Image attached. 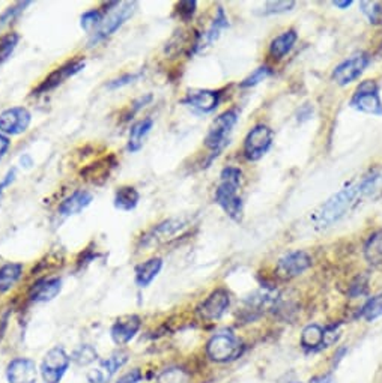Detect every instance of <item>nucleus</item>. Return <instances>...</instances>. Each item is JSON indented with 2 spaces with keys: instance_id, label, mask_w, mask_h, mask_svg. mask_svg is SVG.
<instances>
[{
  "instance_id": "nucleus-23",
  "label": "nucleus",
  "mask_w": 382,
  "mask_h": 383,
  "mask_svg": "<svg viewBox=\"0 0 382 383\" xmlns=\"http://www.w3.org/2000/svg\"><path fill=\"white\" fill-rule=\"evenodd\" d=\"M115 166L116 163L112 156L104 158L101 159V161L89 166L88 168H84L82 171V176L92 183H103L106 179H108L110 170H112Z\"/></svg>"
},
{
  "instance_id": "nucleus-43",
  "label": "nucleus",
  "mask_w": 382,
  "mask_h": 383,
  "mask_svg": "<svg viewBox=\"0 0 382 383\" xmlns=\"http://www.w3.org/2000/svg\"><path fill=\"white\" fill-rule=\"evenodd\" d=\"M140 379H142V375H140L139 370H133V372L127 373L125 376H122L118 380V383H137Z\"/></svg>"
},
{
  "instance_id": "nucleus-1",
  "label": "nucleus",
  "mask_w": 382,
  "mask_h": 383,
  "mask_svg": "<svg viewBox=\"0 0 382 383\" xmlns=\"http://www.w3.org/2000/svg\"><path fill=\"white\" fill-rule=\"evenodd\" d=\"M382 195V171H372L371 175L364 176L361 181L348 185L347 188L340 190L318 209L315 215V224L318 229H328L335 222L342 219L360 202L369 199H378Z\"/></svg>"
},
{
  "instance_id": "nucleus-14",
  "label": "nucleus",
  "mask_w": 382,
  "mask_h": 383,
  "mask_svg": "<svg viewBox=\"0 0 382 383\" xmlns=\"http://www.w3.org/2000/svg\"><path fill=\"white\" fill-rule=\"evenodd\" d=\"M230 305V296L225 289H217L201 305L199 313L205 320H217L226 313Z\"/></svg>"
},
{
  "instance_id": "nucleus-10",
  "label": "nucleus",
  "mask_w": 382,
  "mask_h": 383,
  "mask_svg": "<svg viewBox=\"0 0 382 383\" xmlns=\"http://www.w3.org/2000/svg\"><path fill=\"white\" fill-rule=\"evenodd\" d=\"M32 116L26 108L12 107L0 115V132L5 135H18L30 125Z\"/></svg>"
},
{
  "instance_id": "nucleus-42",
  "label": "nucleus",
  "mask_w": 382,
  "mask_h": 383,
  "mask_svg": "<svg viewBox=\"0 0 382 383\" xmlns=\"http://www.w3.org/2000/svg\"><path fill=\"white\" fill-rule=\"evenodd\" d=\"M140 77V74H127V76L124 77H119L113 81H110L108 84V89H118V88H122V86H127L130 83H133L134 80H137Z\"/></svg>"
},
{
  "instance_id": "nucleus-26",
  "label": "nucleus",
  "mask_w": 382,
  "mask_h": 383,
  "mask_svg": "<svg viewBox=\"0 0 382 383\" xmlns=\"http://www.w3.org/2000/svg\"><path fill=\"white\" fill-rule=\"evenodd\" d=\"M152 125H154V120L151 118H146L143 120H139L137 123H134V125L131 127L130 140H128V149L131 152H137L143 146V140L152 130Z\"/></svg>"
},
{
  "instance_id": "nucleus-15",
  "label": "nucleus",
  "mask_w": 382,
  "mask_h": 383,
  "mask_svg": "<svg viewBox=\"0 0 382 383\" xmlns=\"http://www.w3.org/2000/svg\"><path fill=\"white\" fill-rule=\"evenodd\" d=\"M227 28H229V20H227V17L225 14V9L221 6H218L217 8V16L213 20L211 26H209L208 30L202 36H199V40L194 42V50L196 52H202V50H205L206 47H211L220 38L221 32H223Z\"/></svg>"
},
{
  "instance_id": "nucleus-22",
  "label": "nucleus",
  "mask_w": 382,
  "mask_h": 383,
  "mask_svg": "<svg viewBox=\"0 0 382 383\" xmlns=\"http://www.w3.org/2000/svg\"><path fill=\"white\" fill-rule=\"evenodd\" d=\"M163 268L162 258H151L146 261L135 268V282L139 287H146L155 280V277L159 274V270Z\"/></svg>"
},
{
  "instance_id": "nucleus-38",
  "label": "nucleus",
  "mask_w": 382,
  "mask_h": 383,
  "mask_svg": "<svg viewBox=\"0 0 382 383\" xmlns=\"http://www.w3.org/2000/svg\"><path fill=\"white\" fill-rule=\"evenodd\" d=\"M30 2H20L17 4L16 6H12V8H8L2 16H0V29L5 28L6 24H9L12 20H14L21 11H24V8H26Z\"/></svg>"
},
{
  "instance_id": "nucleus-13",
  "label": "nucleus",
  "mask_w": 382,
  "mask_h": 383,
  "mask_svg": "<svg viewBox=\"0 0 382 383\" xmlns=\"http://www.w3.org/2000/svg\"><path fill=\"white\" fill-rule=\"evenodd\" d=\"M86 65L84 59H74L71 62H68V64L62 65L60 68L55 69L50 76H48L38 88H36V95L40 93H45V92H50L53 89H56L59 84H62L65 80H68L69 77L76 76L77 72H80Z\"/></svg>"
},
{
  "instance_id": "nucleus-17",
  "label": "nucleus",
  "mask_w": 382,
  "mask_h": 383,
  "mask_svg": "<svg viewBox=\"0 0 382 383\" xmlns=\"http://www.w3.org/2000/svg\"><path fill=\"white\" fill-rule=\"evenodd\" d=\"M182 103L203 113H211L220 103V93L215 91H191Z\"/></svg>"
},
{
  "instance_id": "nucleus-20",
  "label": "nucleus",
  "mask_w": 382,
  "mask_h": 383,
  "mask_svg": "<svg viewBox=\"0 0 382 383\" xmlns=\"http://www.w3.org/2000/svg\"><path fill=\"white\" fill-rule=\"evenodd\" d=\"M60 289H62V281L59 278H45L41 280L30 289V299L35 302H47L52 301L59 295Z\"/></svg>"
},
{
  "instance_id": "nucleus-32",
  "label": "nucleus",
  "mask_w": 382,
  "mask_h": 383,
  "mask_svg": "<svg viewBox=\"0 0 382 383\" xmlns=\"http://www.w3.org/2000/svg\"><path fill=\"white\" fill-rule=\"evenodd\" d=\"M361 12L375 26H382V2H361Z\"/></svg>"
},
{
  "instance_id": "nucleus-6",
  "label": "nucleus",
  "mask_w": 382,
  "mask_h": 383,
  "mask_svg": "<svg viewBox=\"0 0 382 383\" xmlns=\"http://www.w3.org/2000/svg\"><path fill=\"white\" fill-rule=\"evenodd\" d=\"M273 130L266 125L254 127L244 140V155L249 161H259L273 144Z\"/></svg>"
},
{
  "instance_id": "nucleus-8",
  "label": "nucleus",
  "mask_w": 382,
  "mask_h": 383,
  "mask_svg": "<svg viewBox=\"0 0 382 383\" xmlns=\"http://www.w3.org/2000/svg\"><path fill=\"white\" fill-rule=\"evenodd\" d=\"M312 266V257L305 251H292L281 257L276 266V275L281 280H291L301 275Z\"/></svg>"
},
{
  "instance_id": "nucleus-5",
  "label": "nucleus",
  "mask_w": 382,
  "mask_h": 383,
  "mask_svg": "<svg viewBox=\"0 0 382 383\" xmlns=\"http://www.w3.org/2000/svg\"><path fill=\"white\" fill-rule=\"evenodd\" d=\"M351 107L366 115L382 116V103L378 95V84L373 80L363 81L352 96Z\"/></svg>"
},
{
  "instance_id": "nucleus-34",
  "label": "nucleus",
  "mask_w": 382,
  "mask_h": 383,
  "mask_svg": "<svg viewBox=\"0 0 382 383\" xmlns=\"http://www.w3.org/2000/svg\"><path fill=\"white\" fill-rule=\"evenodd\" d=\"M103 14L100 11H88L86 14H83L82 17V28L86 30V32H92L95 29H100L101 23H103Z\"/></svg>"
},
{
  "instance_id": "nucleus-25",
  "label": "nucleus",
  "mask_w": 382,
  "mask_h": 383,
  "mask_svg": "<svg viewBox=\"0 0 382 383\" xmlns=\"http://www.w3.org/2000/svg\"><path fill=\"white\" fill-rule=\"evenodd\" d=\"M298 35L295 30H286L283 32L281 35H279L276 40H273L269 45V55L273 56L274 59H281L285 57L291 50L292 47L297 42Z\"/></svg>"
},
{
  "instance_id": "nucleus-36",
  "label": "nucleus",
  "mask_w": 382,
  "mask_h": 383,
  "mask_svg": "<svg viewBox=\"0 0 382 383\" xmlns=\"http://www.w3.org/2000/svg\"><path fill=\"white\" fill-rule=\"evenodd\" d=\"M269 76H271V69L268 67H261V68L254 69L247 79H244L240 86H241V88H253V86L264 81Z\"/></svg>"
},
{
  "instance_id": "nucleus-46",
  "label": "nucleus",
  "mask_w": 382,
  "mask_h": 383,
  "mask_svg": "<svg viewBox=\"0 0 382 383\" xmlns=\"http://www.w3.org/2000/svg\"><path fill=\"white\" fill-rule=\"evenodd\" d=\"M332 5L340 8V9H347V8H349L352 5V0H335Z\"/></svg>"
},
{
  "instance_id": "nucleus-40",
  "label": "nucleus",
  "mask_w": 382,
  "mask_h": 383,
  "mask_svg": "<svg viewBox=\"0 0 382 383\" xmlns=\"http://www.w3.org/2000/svg\"><path fill=\"white\" fill-rule=\"evenodd\" d=\"M197 4L194 0H182L178 4V14L184 21H190L194 17Z\"/></svg>"
},
{
  "instance_id": "nucleus-27",
  "label": "nucleus",
  "mask_w": 382,
  "mask_h": 383,
  "mask_svg": "<svg viewBox=\"0 0 382 383\" xmlns=\"http://www.w3.org/2000/svg\"><path fill=\"white\" fill-rule=\"evenodd\" d=\"M140 200V195L137 190L133 187H120L118 188L115 194V207L119 211H133V209L137 206Z\"/></svg>"
},
{
  "instance_id": "nucleus-45",
  "label": "nucleus",
  "mask_w": 382,
  "mask_h": 383,
  "mask_svg": "<svg viewBox=\"0 0 382 383\" xmlns=\"http://www.w3.org/2000/svg\"><path fill=\"white\" fill-rule=\"evenodd\" d=\"M9 144H11L9 139L6 137V135H5V134H2V132H0V159H2V158L5 156L6 151L9 149Z\"/></svg>"
},
{
  "instance_id": "nucleus-19",
  "label": "nucleus",
  "mask_w": 382,
  "mask_h": 383,
  "mask_svg": "<svg viewBox=\"0 0 382 383\" xmlns=\"http://www.w3.org/2000/svg\"><path fill=\"white\" fill-rule=\"evenodd\" d=\"M140 328V319L137 316H125L119 319L112 328V338L116 344L128 343Z\"/></svg>"
},
{
  "instance_id": "nucleus-41",
  "label": "nucleus",
  "mask_w": 382,
  "mask_h": 383,
  "mask_svg": "<svg viewBox=\"0 0 382 383\" xmlns=\"http://www.w3.org/2000/svg\"><path fill=\"white\" fill-rule=\"evenodd\" d=\"M74 360L79 364H89L94 360H96V352L91 348V345H82V348L74 353Z\"/></svg>"
},
{
  "instance_id": "nucleus-39",
  "label": "nucleus",
  "mask_w": 382,
  "mask_h": 383,
  "mask_svg": "<svg viewBox=\"0 0 382 383\" xmlns=\"http://www.w3.org/2000/svg\"><path fill=\"white\" fill-rule=\"evenodd\" d=\"M367 286H369V278L366 275H359L349 286V295L352 296V298L363 296L367 292Z\"/></svg>"
},
{
  "instance_id": "nucleus-28",
  "label": "nucleus",
  "mask_w": 382,
  "mask_h": 383,
  "mask_svg": "<svg viewBox=\"0 0 382 383\" xmlns=\"http://www.w3.org/2000/svg\"><path fill=\"white\" fill-rule=\"evenodd\" d=\"M364 257L371 265L382 263V230L373 233L364 245Z\"/></svg>"
},
{
  "instance_id": "nucleus-44",
  "label": "nucleus",
  "mask_w": 382,
  "mask_h": 383,
  "mask_svg": "<svg viewBox=\"0 0 382 383\" xmlns=\"http://www.w3.org/2000/svg\"><path fill=\"white\" fill-rule=\"evenodd\" d=\"M14 178H16V170H14V168H12V170H9V171L6 173V176H5V179H4L2 182H0V199H2V194H4L5 188L8 187V185H9V183H12V181H14Z\"/></svg>"
},
{
  "instance_id": "nucleus-7",
  "label": "nucleus",
  "mask_w": 382,
  "mask_h": 383,
  "mask_svg": "<svg viewBox=\"0 0 382 383\" xmlns=\"http://www.w3.org/2000/svg\"><path fill=\"white\" fill-rule=\"evenodd\" d=\"M190 226L189 219L186 218H172L167 221H163L162 224L154 227L150 233L143 238L145 246H157V245H164L175 239L179 234L187 230Z\"/></svg>"
},
{
  "instance_id": "nucleus-9",
  "label": "nucleus",
  "mask_w": 382,
  "mask_h": 383,
  "mask_svg": "<svg viewBox=\"0 0 382 383\" xmlns=\"http://www.w3.org/2000/svg\"><path fill=\"white\" fill-rule=\"evenodd\" d=\"M367 65H369L367 55L364 53L355 55L336 67V69L332 71V80H335L339 86H348L361 76Z\"/></svg>"
},
{
  "instance_id": "nucleus-18",
  "label": "nucleus",
  "mask_w": 382,
  "mask_h": 383,
  "mask_svg": "<svg viewBox=\"0 0 382 383\" xmlns=\"http://www.w3.org/2000/svg\"><path fill=\"white\" fill-rule=\"evenodd\" d=\"M9 383H35L36 367L29 360H16L8 367Z\"/></svg>"
},
{
  "instance_id": "nucleus-30",
  "label": "nucleus",
  "mask_w": 382,
  "mask_h": 383,
  "mask_svg": "<svg viewBox=\"0 0 382 383\" xmlns=\"http://www.w3.org/2000/svg\"><path fill=\"white\" fill-rule=\"evenodd\" d=\"M23 266L20 263H8L0 268V292L9 290L20 280Z\"/></svg>"
},
{
  "instance_id": "nucleus-33",
  "label": "nucleus",
  "mask_w": 382,
  "mask_h": 383,
  "mask_svg": "<svg viewBox=\"0 0 382 383\" xmlns=\"http://www.w3.org/2000/svg\"><path fill=\"white\" fill-rule=\"evenodd\" d=\"M20 41V36L17 33H8L0 40V65L12 55V52L16 50V47Z\"/></svg>"
},
{
  "instance_id": "nucleus-16",
  "label": "nucleus",
  "mask_w": 382,
  "mask_h": 383,
  "mask_svg": "<svg viewBox=\"0 0 382 383\" xmlns=\"http://www.w3.org/2000/svg\"><path fill=\"white\" fill-rule=\"evenodd\" d=\"M127 355L125 353H116L110 356L107 361H103L100 367H96L92 372H89L88 379L91 383H107L108 379L112 377L118 370L125 364Z\"/></svg>"
},
{
  "instance_id": "nucleus-4",
  "label": "nucleus",
  "mask_w": 382,
  "mask_h": 383,
  "mask_svg": "<svg viewBox=\"0 0 382 383\" xmlns=\"http://www.w3.org/2000/svg\"><path fill=\"white\" fill-rule=\"evenodd\" d=\"M208 356L215 362L235 361L242 355L244 345L230 333H218L208 343Z\"/></svg>"
},
{
  "instance_id": "nucleus-37",
  "label": "nucleus",
  "mask_w": 382,
  "mask_h": 383,
  "mask_svg": "<svg viewBox=\"0 0 382 383\" xmlns=\"http://www.w3.org/2000/svg\"><path fill=\"white\" fill-rule=\"evenodd\" d=\"M295 6V2H268L265 8L262 9V16H274V14H283V12H288Z\"/></svg>"
},
{
  "instance_id": "nucleus-35",
  "label": "nucleus",
  "mask_w": 382,
  "mask_h": 383,
  "mask_svg": "<svg viewBox=\"0 0 382 383\" xmlns=\"http://www.w3.org/2000/svg\"><path fill=\"white\" fill-rule=\"evenodd\" d=\"M158 383H189V375L181 368H170L158 377Z\"/></svg>"
},
{
  "instance_id": "nucleus-31",
  "label": "nucleus",
  "mask_w": 382,
  "mask_h": 383,
  "mask_svg": "<svg viewBox=\"0 0 382 383\" xmlns=\"http://www.w3.org/2000/svg\"><path fill=\"white\" fill-rule=\"evenodd\" d=\"M381 316H382V295H378L364 304V307L361 308V317L369 320V322H373V320H376Z\"/></svg>"
},
{
  "instance_id": "nucleus-2",
  "label": "nucleus",
  "mask_w": 382,
  "mask_h": 383,
  "mask_svg": "<svg viewBox=\"0 0 382 383\" xmlns=\"http://www.w3.org/2000/svg\"><path fill=\"white\" fill-rule=\"evenodd\" d=\"M242 181V171L237 167H226L220 175V183L215 191V203L223 209L233 221L241 222L244 217L242 200L238 194Z\"/></svg>"
},
{
  "instance_id": "nucleus-24",
  "label": "nucleus",
  "mask_w": 382,
  "mask_h": 383,
  "mask_svg": "<svg viewBox=\"0 0 382 383\" xmlns=\"http://www.w3.org/2000/svg\"><path fill=\"white\" fill-rule=\"evenodd\" d=\"M277 299V292L271 290V289H262L256 292L253 296L247 299V307H245V310L249 313H256L261 314L266 308H269L273 305Z\"/></svg>"
},
{
  "instance_id": "nucleus-21",
  "label": "nucleus",
  "mask_w": 382,
  "mask_h": 383,
  "mask_svg": "<svg viewBox=\"0 0 382 383\" xmlns=\"http://www.w3.org/2000/svg\"><path fill=\"white\" fill-rule=\"evenodd\" d=\"M92 194L88 191L79 190L76 193H72L68 199H65L62 202V205L59 206V214L64 217H69V215H76L79 212H82L83 209L88 207L92 202Z\"/></svg>"
},
{
  "instance_id": "nucleus-11",
  "label": "nucleus",
  "mask_w": 382,
  "mask_h": 383,
  "mask_svg": "<svg viewBox=\"0 0 382 383\" xmlns=\"http://www.w3.org/2000/svg\"><path fill=\"white\" fill-rule=\"evenodd\" d=\"M69 365V358L64 349L56 348L48 352L43 361V377L45 383H59Z\"/></svg>"
},
{
  "instance_id": "nucleus-47",
  "label": "nucleus",
  "mask_w": 382,
  "mask_h": 383,
  "mask_svg": "<svg viewBox=\"0 0 382 383\" xmlns=\"http://www.w3.org/2000/svg\"><path fill=\"white\" fill-rule=\"evenodd\" d=\"M310 383H336V380L331 376H320V377L313 379Z\"/></svg>"
},
{
  "instance_id": "nucleus-3",
  "label": "nucleus",
  "mask_w": 382,
  "mask_h": 383,
  "mask_svg": "<svg viewBox=\"0 0 382 383\" xmlns=\"http://www.w3.org/2000/svg\"><path fill=\"white\" fill-rule=\"evenodd\" d=\"M237 122H238V113L235 110L225 111V113H221L213 122V125H211V128H209L206 137H205V146L208 147V149H211L214 152L213 158L220 155V152L227 146L230 132H232L233 127L237 125Z\"/></svg>"
},
{
  "instance_id": "nucleus-29",
  "label": "nucleus",
  "mask_w": 382,
  "mask_h": 383,
  "mask_svg": "<svg viewBox=\"0 0 382 383\" xmlns=\"http://www.w3.org/2000/svg\"><path fill=\"white\" fill-rule=\"evenodd\" d=\"M324 333L325 331L319 325H309L301 333L303 348L310 350L324 348Z\"/></svg>"
},
{
  "instance_id": "nucleus-12",
  "label": "nucleus",
  "mask_w": 382,
  "mask_h": 383,
  "mask_svg": "<svg viewBox=\"0 0 382 383\" xmlns=\"http://www.w3.org/2000/svg\"><path fill=\"white\" fill-rule=\"evenodd\" d=\"M135 6H137L135 2H125L120 5L116 4L113 9H107V16L103 18L101 26L98 29V38H106L116 32L133 16Z\"/></svg>"
}]
</instances>
